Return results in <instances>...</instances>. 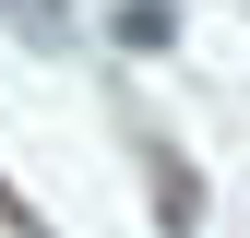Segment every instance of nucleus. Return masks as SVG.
Instances as JSON below:
<instances>
[{"label":"nucleus","instance_id":"nucleus-1","mask_svg":"<svg viewBox=\"0 0 250 238\" xmlns=\"http://www.w3.org/2000/svg\"><path fill=\"white\" fill-rule=\"evenodd\" d=\"M155 191H167V238H191V215H203V191H191V167H179V155H155Z\"/></svg>","mask_w":250,"mask_h":238},{"label":"nucleus","instance_id":"nucleus-2","mask_svg":"<svg viewBox=\"0 0 250 238\" xmlns=\"http://www.w3.org/2000/svg\"><path fill=\"white\" fill-rule=\"evenodd\" d=\"M167 36H179L167 0H131V12H119V48H167Z\"/></svg>","mask_w":250,"mask_h":238},{"label":"nucleus","instance_id":"nucleus-3","mask_svg":"<svg viewBox=\"0 0 250 238\" xmlns=\"http://www.w3.org/2000/svg\"><path fill=\"white\" fill-rule=\"evenodd\" d=\"M12 24H24L36 48H72V12H60V0H12Z\"/></svg>","mask_w":250,"mask_h":238}]
</instances>
